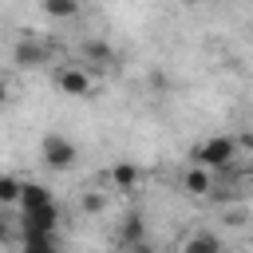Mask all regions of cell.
<instances>
[{"label":"cell","instance_id":"11","mask_svg":"<svg viewBox=\"0 0 253 253\" xmlns=\"http://www.w3.org/2000/svg\"><path fill=\"white\" fill-rule=\"evenodd\" d=\"M83 55H87V63H99V67H115V51H111L103 40H87V43H83Z\"/></svg>","mask_w":253,"mask_h":253},{"label":"cell","instance_id":"7","mask_svg":"<svg viewBox=\"0 0 253 253\" xmlns=\"http://www.w3.org/2000/svg\"><path fill=\"white\" fill-rule=\"evenodd\" d=\"M182 253H225V245H221V237H217V233L198 229V233H190V237L182 241Z\"/></svg>","mask_w":253,"mask_h":253},{"label":"cell","instance_id":"9","mask_svg":"<svg viewBox=\"0 0 253 253\" xmlns=\"http://www.w3.org/2000/svg\"><path fill=\"white\" fill-rule=\"evenodd\" d=\"M107 178H111V186H115V190H123V194H126V190H134V186H138V178H142V174H138V166H134V162H115Z\"/></svg>","mask_w":253,"mask_h":253},{"label":"cell","instance_id":"10","mask_svg":"<svg viewBox=\"0 0 253 253\" xmlns=\"http://www.w3.org/2000/svg\"><path fill=\"white\" fill-rule=\"evenodd\" d=\"M55 198H51V190L43 186V182H24V190H20V206L24 210H40V206H51Z\"/></svg>","mask_w":253,"mask_h":253},{"label":"cell","instance_id":"15","mask_svg":"<svg viewBox=\"0 0 253 253\" xmlns=\"http://www.w3.org/2000/svg\"><path fill=\"white\" fill-rule=\"evenodd\" d=\"M83 210L87 213H99L103 210V194H83Z\"/></svg>","mask_w":253,"mask_h":253},{"label":"cell","instance_id":"5","mask_svg":"<svg viewBox=\"0 0 253 253\" xmlns=\"http://www.w3.org/2000/svg\"><path fill=\"white\" fill-rule=\"evenodd\" d=\"M12 63L16 67H43L47 63V47H43V40H36V32H24L20 40H16V47H12Z\"/></svg>","mask_w":253,"mask_h":253},{"label":"cell","instance_id":"1","mask_svg":"<svg viewBox=\"0 0 253 253\" xmlns=\"http://www.w3.org/2000/svg\"><path fill=\"white\" fill-rule=\"evenodd\" d=\"M233 158H237V138H229V134H213L202 146H194V162L206 170H229Z\"/></svg>","mask_w":253,"mask_h":253},{"label":"cell","instance_id":"2","mask_svg":"<svg viewBox=\"0 0 253 253\" xmlns=\"http://www.w3.org/2000/svg\"><path fill=\"white\" fill-rule=\"evenodd\" d=\"M55 229H59V206L55 202L40 206V210H24V217H20L24 241H47V237H55Z\"/></svg>","mask_w":253,"mask_h":253},{"label":"cell","instance_id":"14","mask_svg":"<svg viewBox=\"0 0 253 253\" xmlns=\"http://www.w3.org/2000/svg\"><path fill=\"white\" fill-rule=\"evenodd\" d=\"M20 253H59V249H55V237H47V241H24Z\"/></svg>","mask_w":253,"mask_h":253},{"label":"cell","instance_id":"4","mask_svg":"<svg viewBox=\"0 0 253 253\" xmlns=\"http://www.w3.org/2000/svg\"><path fill=\"white\" fill-rule=\"evenodd\" d=\"M51 83H55L63 95H71V99H87V95H91V71H83L79 63H59V67L51 71Z\"/></svg>","mask_w":253,"mask_h":253},{"label":"cell","instance_id":"12","mask_svg":"<svg viewBox=\"0 0 253 253\" xmlns=\"http://www.w3.org/2000/svg\"><path fill=\"white\" fill-rule=\"evenodd\" d=\"M43 12L51 20H75L79 16V0H43Z\"/></svg>","mask_w":253,"mask_h":253},{"label":"cell","instance_id":"17","mask_svg":"<svg viewBox=\"0 0 253 253\" xmlns=\"http://www.w3.org/2000/svg\"><path fill=\"white\" fill-rule=\"evenodd\" d=\"M241 146H245V150L253 154V130H245V138H241Z\"/></svg>","mask_w":253,"mask_h":253},{"label":"cell","instance_id":"3","mask_svg":"<svg viewBox=\"0 0 253 253\" xmlns=\"http://www.w3.org/2000/svg\"><path fill=\"white\" fill-rule=\"evenodd\" d=\"M40 158H43L47 170H71L79 162V146L71 138H63V134H47L40 142Z\"/></svg>","mask_w":253,"mask_h":253},{"label":"cell","instance_id":"16","mask_svg":"<svg viewBox=\"0 0 253 253\" xmlns=\"http://www.w3.org/2000/svg\"><path fill=\"white\" fill-rule=\"evenodd\" d=\"M126 253H154V249H150V245H146V241H138V245H130V249H126Z\"/></svg>","mask_w":253,"mask_h":253},{"label":"cell","instance_id":"13","mask_svg":"<svg viewBox=\"0 0 253 253\" xmlns=\"http://www.w3.org/2000/svg\"><path fill=\"white\" fill-rule=\"evenodd\" d=\"M20 190H24V182L16 174H0V206H16L20 202Z\"/></svg>","mask_w":253,"mask_h":253},{"label":"cell","instance_id":"18","mask_svg":"<svg viewBox=\"0 0 253 253\" xmlns=\"http://www.w3.org/2000/svg\"><path fill=\"white\" fill-rule=\"evenodd\" d=\"M4 99H8V83L0 79V103H4Z\"/></svg>","mask_w":253,"mask_h":253},{"label":"cell","instance_id":"8","mask_svg":"<svg viewBox=\"0 0 253 253\" xmlns=\"http://www.w3.org/2000/svg\"><path fill=\"white\" fill-rule=\"evenodd\" d=\"M119 241H123V249H130V245L146 241V225H142V213H126V217L119 221Z\"/></svg>","mask_w":253,"mask_h":253},{"label":"cell","instance_id":"6","mask_svg":"<svg viewBox=\"0 0 253 253\" xmlns=\"http://www.w3.org/2000/svg\"><path fill=\"white\" fill-rule=\"evenodd\" d=\"M182 190L190 194V198H202V194H210L213 190V170H206V166H190L186 174H182Z\"/></svg>","mask_w":253,"mask_h":253}]
</instances>
